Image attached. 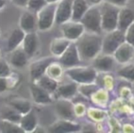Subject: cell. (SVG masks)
<instances>
[{"instance_id":"cell-1","label":"cell","mask_w":134,"mask_h":133,"mask_svg":"<svg viewBox=\"0 0 134 133\" xmlns=\"http://www.w3.org/2000/svg\"><path fill=\"white\" fill-rule=\"evenodd\" d=\"M102 42L100 34L85 31L75 43L82 60H93L102 51Z\"/></svg>"},{"instance_id":"cell-2","label":"cell","mask_w":134,"mask_h":133,"mask_svg":"<svg viewBox=\"0 0 134 133\" xmlns=\"http://www.w3.org/2000/svg\"><path fill=\"white\" fill-rule=\"evenodd\" d=\"M99 8L101 13L102 30L105 32H110L118 28V20L120 7L104 0L99 5Z\"/></svg>"},{"instance_id":"cell-3","label":"cell","mask_w":134,"mask_h":133,"mask_svg":"<svg viewBox=\"0 0 134 133\" xmlns=\"http://www.w3.org/2000/svg\"><path fill=\"white\" fill-rule=\"evenodd\" d=\"M65 74L78 84L95 83L98 78V71L93 67L77 66L70 67L66 69Z\"/></svg>"},{"instance_id":"cell-4","label":"cell","mask_w":134,"mask_h":133,"mask_svg":"<svg viewBox=\"0 0 134 133\" xmlns=\"http://www.w3.org/2000/svg\"><path fill=\"white\" fill-rule=\"evenodd\" d=\"M80 22L85 27L86 31L101 34L103 30L101 26V13L99 5L90 7L88 11L82 16Z\"/></svg>"},{"instance_id":"cell-5","label":"cell","mask_w":134,"mask_h":133,"mask_svg":"<svg viewBox=\"0 0 134 133\" xmlns=\"http://www.w3.org/2000/svg\"><path fill=\"white\" fill-rule=\"evenodd\" d=\"M126 41L125 32L120 29H115L110 32H107V35L103 38L102 51L103 53L113 55L116 49Z\"/></svg>"},{"instance_id":"cell-6","label":"cell","mask_w":134,"mask_h":133,"mask_svg":"<svg viewBox=\"0 0 134 133\" xmlns=\"http://www.w3.org/2000/svg\"><path fill=\"white\" fill-rule=\"evenodd\" d=\"M58 3H48L37 14L38 30L45 31L51 28L56 21V9Z\"/></svg>"},{"instance_id":"cell-7","label":"cell","mask_w":134,"mask_h":133,"mask_svg":"<svg viewBox=\"0 0 134 133\" xmlns=\"http://www.w3.org/2000/svg\"><path fill=\"white\" fill-rule=\"evenodd\" d=\"M58 60L65 68H70V67L80 66L82 59L79 53L76 43L71 42L69 48L58 57Z\"/></svg>"},{"instance_id":"cell-8","label":"cell","mask_w":134,"mask_h":133,"mask_svg":"<svg viewBox=\"0 0 134 133\" xmlns=\"http://www.w3.org/2000/svg\"><path fill=\"white\" fill-rule=\"evenodd\" d=\"M63 37L70 41H76L85 33L86 29L80 21L69 20L60 25Z\"/></svg>"},{"instance_id":"cell-9","label":"cell","mask_w":134,"mask_h":133,"mask_svg":"<svg viewBox=\"0 0 134 133\" xmlns=\"http://www.w3.org/2000/svg\"><path fill=\"white\" fill-rule=\"evenodd\" d=\"M58 60V57H44V59L36 60L30 65L29 71H30V78L33 82L37 81L39 78L46 74V71L48 67L52 62Z\"/></svg>"},{"instance_id":"cell-10","label":"cell","mask_w":134,"mask_h":133,"mask_svg":"<svg viewBox=\"0 0 134 133\" xmlns=\"http://www.w3.org/2000/svg\"><path fill=\"white\" fill-rule=\"evenodd\" d=\"M72 5L73 0H60L57 4L56 21L58 25L69 21L72 18Z\"/></svg>"},{"instance_id":"cell-11","label":"cell","mask_w":134,"mask_h":133,"mask_svg":"<svg viewBox=\"0 0 134 133\" xmlns=\"http://www.w3.org/2000/svg\"><path fill=\"white\" fill-rule=\"evenodd\" d=\"M19 27L26 33L36 32L38 29L37 14L30 10H26L22 13L19 18Z\"/></svg>"},{"instance_id":"cell-12","label":"cell","mask_w":134,"mask_h":133,"mask_svg":"<svg viewBox=\"0 0 134 133\" xmlns=\"http://www.w3.org/2000/svg\"><path fill=\"white\" fill-rule=\"evenodd\" d=\"M114 56L109 55V54L100 52L95 59L92 60V67L97 71L100 72H109L112 70L115 65Z\"/></svg>"},{"instance_id":"cell-13","label":"cell","mask_w":134,"mask_h":133,"mask_svg":"<svg viewBox=\"0 0 134 133\" xmlns=\"http://www.w3.org/2000/svg\"><path fill=\"white\" fill-rule=\"evenodd\" d=\"M55 109L60 119L75 120L76 115L74 111V104L66 99H59L55 105Z\"/></svg>"},{"instance_id":"cell-14","label":"cell","mask_w":134,"mask_h":133,"mask_svg":"<svg viewBox=\"0 0 134 133\" xmlns=\"http://www.w3.org/2000/svg\"><path fill=\"white\" fill-rule=\"evenodd\" d=\"M81 130V126L78 123H75L74 120L63 119L53 123L51 126L48 127V131L54 133H69L77 132Z\"/></svg>"},{"instance_id":"cell-15","label":"cell","mask_w":134,"mask_h":133,"mask_svg":"<svg viewBox=\"0 0 134 133\" xmlns=\"http://www.w3.org/2000/svg\"><path fill=\"white\" fill-rule=\"evenodd\" d=\"M77 92H79L78 83L71 80L69 82H64L62 84H59L54 94L56 95V98L58 100L59 99L70 100V99L74 98Z\"/></svg>"},{"instance_id":"cell-16","label":"cell","mask_w":134,"mask_h":133,"mask_svg":"<svg viewBox=\"0 0 134 133\" xmlns=\"http://www.w3.org/2000/svg\"><path fill=\"white\" fill-rule=\"evenodd\" d=\"M115 59L120 64H127L134 57V47L125 41L116 49L113 54Z\"/></svg>"},{"instance_id":"cell-17","label":"cell","mask_w":134,"mask_h":133,"mask_svg":"<svg viewBox=\"0 0 134 133\" xmlns=\"http://www.w3.org/2000/svg\"><path fill=\"white\" fill-rule=\"evenodd\" d=\"M30 92L32 95V99L37 104L46 105L50 104L53 101L51 94L36 82H33L30 86Z\"/></svg>"},{"instance_id":"cell-18","label":"cell","mask_w":134,"mask_h":133,"mask_svg":"<svg viewBox=\"0 0 134 133\" xmlns=\"http://www.w3.org/2000/svg\"><path fill=\"white\" fill-rule=\"evenodd\" d=\"M39 47V40L37 32L26 33L25 38L22 43V48L25 50L29 57H32L36 53Z\"/></svg>"},{"instance_id":"cell-19","label":"cell","mask_w":134,"mask_h":133,"mask_svg":"<svg viewBox=\"0 0 134 133\" xmlns=\"http://www.w3.org/2000/svg\"><path fill=\"white\" fill-rule=\"evenodd\" d=\"M134 22V9L127 7H120L118 20V29L125 32Z\"/></svg>"},{"instance_id":"cell-20","label":"cell","mask_w":134,"mask_h":133,"mask_svg":"<svg viewBox=\"0 0 134 133\" xmlns=\"http://www.w3.org/2000/svg\"><path fill=\"white\" fill-rule=\"evenodd\" d=\"M29 57L25 52L23 48H18L10 52L9 64L16 68H22L27 64Z\"/></svg>"},{"instance_id":"cell-21","label":"cell","mask_w":134,"mask_h":133,"mask_svg":"<svg viewBox=\"0 0 134 133\" xmlns=\"http://www.w3.org/2000/svg\"><path fill=\"white\" fill-rule=\"evenodd\" d=\"M26 32L20 27L15 28L10 34L7 40V51L11 52L16 48H19L25 38Z\"/></svg>"},{"instance_id":"cell-22","label":"cell","mask_w":134,"mask_h":133,"mask_svg":"<svg viewBox=\"0 0 134 133\" xmlns=\"http://www.w3.org/2000/svg\"><path fill=\"white\" fill-rule=\"evenodd\" d=\"M71 42L72 41L69 40L64 37L54 38L51 41V44H50V52H51L52 56L58 59L66 51V49L69 48Z\"/></svg>"},{"instance_id":"cell-23","label":"cell","mask_w":134,"mask_h":133,"mask_svg":"<svg viewBox=\"0 0 134 133\" xmlns=\"http://www.w3.org/2000/svg\"><path fill=\"white\" fill-rule=\"evenodd\" d=\"M21 128L25 130V132H33L37 127V118L35 111L31 109L27 114L22 116L21 120L19 122Z\"/></svg>"},{"instance_id":"cell-24","label":"cell","mask_w":134,"mask_h":133,"mask_svg":"<svg viewBox=\"0 0 134 133\" xmlns=\"http://www.w3.org/2000/svg\"><path fill=\"white\" fill-rule=\"evenodd\" d=\"M22 116L23 115L20 112H18L16 108H14L9 104L2 107L0 109V119H1L12 121V122L19 124Z\"/></svg>"},{"instance_id":"cell-25","label":"cell","mask_w":134,"mask_h":133,"mask_svg":"<svg viewBox=\"0 0 134 133\" xmlns=\"http://www.w3.org/2000/svg\"><path fill=\"white\" fill-rule=\"evenodd\" d=\"M90 99L92 101V103H94L97 107L105 108V107H107V104L109 100V90L105 88H99L97 91H95L91 95Z\"/></svg>"},{"instance_id":"cell-26","label":"cell","mask_w":134,"mask_h":133,"mask_svg":"<svg viewBox=\"0 0 134 133\" xmlns=\"http://www.w3.org/2000/svg\"><path fill=\"white\" fill-rule=\"evenodd\" d=\"M88 8H90V5L86 0H73L71 19L74 21H80Z\"/></svg>"},{"instance_id":"cell-27","label":"cell","mask_w":134,"mask_h":133,"mask_svg":"<svg viewBox=\"0 0 134 133\" xmlns=\"http://www.w3.org/2000/svg\"><path fill=\"white\" fill-rule=\"evenodd\" d=\"M37 84H38L40 87H42L43 89H45L47 91L50 93V94H54L56 92L57 89H58V81L51 78L50 77H48V75H43L41 78H39L37 81H35Z\"/></svg>"},{"instance_id":"cell-28","label":"cell","mask_w":134,"mask_h":133,"mask_svg":"<svg viewBox=\"0 0 134 133\" xmlns=\"http://www.w3.org/2000/svg\"><path fill=\"white\" fill-rule=\"evenodd\" d=\"M63 68L64 67L58 62V60H56L48 67L46 75H48V77H50V78L57 80V81H59V80H61L64 74Z\"/></svg>"},{"instance_id":"cell-29","label":"cell","mask_w":134,"mask_h":133,"mask_svg":"<svg viewBox=\"0 0 134 133\" xmlns=\"http://www.w3.org/2000/svg\"><path fill=\"white\" fill-rule=\"evenodd\" d=\"M8 104L14 108H16L22 115H25L32 109L31 103L27 100H24V99H13L9 101Z\"/></svg>"},{"instance_id":"cell-30","label":"cell","mask_w":134,"mask_h":133,"mask_svg":"<svg viewBox=\"0 0 134 133\" xmlns=\"http://www.w3.org/2000/svg\"><path fill=\"white\" fill-rule=\"evenodd\" d=\"M0 131L4 133H26L20 124L0 119Z\"/></svg>"},{"instance_id":"cell-31","label":"cell","mask_w":134,"mask_h":133,"mask_svg":"<svg viewBox=\"0 0 134 133\" xmlns=\"http://www.w3.org/2000/svg\"><path fill=\"white\" fill-rule=\"evenodd\" d=\"M87 115L88 119L96 122H102L107 117V113L104 110L100 109L99 108H93V107H90L87 109Z\"/></svg>"},{"instance_id":"cell-32","label":"cell","mask_w":134,"mask_h":133,"mask_svg":"<svg viewBox=\"0 0 134 133\" xmlns=\"http://www.w3.org/2000/svg\"><path fill=\"white\" fill-rule=\"evenodd\" d=\"M117 74L120 78H124L128 81L134 82V64H125L123 67L119 68Z\"/></svg>"},{"instance_id":"cell-33","label":"cell","mask_w":134,"mask_h":133,"mask_svg":"<svg viewBox=\"0 0 134 133\" xmlns=\"http://www.w3.org/2000/svg\"><path fill=\"white\" fill-rule=\"evenodd\" d=\"M99 88L98 87L97 84L95 83H90V84H80L79 85V92L82 96L86 98H90L91 95L95 91H97Z\"/></svg>"},{"instance_id":"cell-34","label":"cell","mask_w":134,"mask_h":133,"mask_svg":"<svg viewBox=\"0 0 134 133\" xmlns=\"http://www.w3.org/2000/svg\"><path fill=\"white\" fill-rule=\"evenodd\" d=\"M48 4L47 0H28L27 8L32 12L37 13Z\"/></svg>"},{"instance_id":"cell-35","label":"cell","mask_w":134,"mask_h":133,"mask_svg":"<svg viewBox=\"0 0 134 133\" xmlns=\"http://www.w3.org/2000/svg\"><path fill=\"white\" fill-rule=\"evenodd\" d=\"M114 78L111 75H104L102 77V82H101V87L105 88L108 90H111L114 88Z\"/></svg>"},{"instance_id":"cell-36","label":"cell","mask_w":134,"mask_h":133,"mask_svg":"<svg viewBox=\"0 0 134 133\" xmlns=\"http://www.w3.org/2000/svg\"><path fill=\"white\" fill-rule=\"evenodd\" d=\"M11 75V68L9 64L3 59H0V77L7 78Z\"/></svg>"},{"instance_id":"cell-37","label":"cell","mask_w":134,"mask_h":133,"mask_svg":"<svg viewBox=\"0 0 134 133\" xmlns=\"http://www.w3.org/2000/svg\"><path fill=\"white\" fill-rule=\"evenodd\" d=\"M74 111H75L76 117L80 118V117H83V116L87 113V108L84 103L80 101V102H77L74 104Z\"/></svg>"},{"instance_id":"cell-38","label":"cell","mask_w":134,"mask_h":133,"mask_svg":"<svg viewBox=\"0 0 134 133\" xmlns=\"http://www.w3.org/2000/svg\"><path fill=\"white\" fill-rule=\"evenodd\" d=\"M125 37L126 41L134 47V22L125 31Z\"/></svg>"},{"instance_id":"cell-39","label":"cell","mask_w":134,"mask_h":133,"mask_svg":"<svg viewBox=\"0 0 134 133\" xmlns=\"http://www.w3.org/2000/svg\"><path fill=\"white\" fill-rule=\"evenodd\" d=\"M9 87V78L0 77V93H3L8 89Z\"/></svg>"},{"instance_id":"cell-40","label":"cell","mask_w":134,"mask_h":133,"mask_svg":"<svg viewBox=\"0 0 134 133\" xmlns=\"http://www.w3.org/2000/svg\"><path fill=\"white\" fill-rule=\"evenodd\" d=\"M105 1L113 4V5H118V7H122L126 5L128 0H105Z\"/></svg>"},{"instance_id":"cell-41","label":"cell","mask_w":134,"mask_h":133,"mask_svg":"<svg viewBox=\"0 0 134 133\" xmlns=\"http://www.w3.org/2000/svg\"><path fill=\"white\" fill-rule=\"evenodd\" d=\"M12 2L18 7H27V2L28 0H12Z\"/></svg>"},{"instance_id":"cell-42","label":"cell","mask_w":134,"mask_h":133,"mask_svg":"<svg viewBox=\"0 0 134 133\" xmlns=\"http://www.w3.org/2000/svg\"><path fill=\"white\" fill-rule=\"evenodd\" d=\"M123 131L124 132H133L134 131V127L132 126V125L127 123V124H125L123 126Z\"/></svg>"},{"instance_id":"cell-43","label":"cell","mask_w":134,"mask_h":133,"mask_svg":"<svg viewBox=\"0 0 134 133\" xmlns=\"http://www.w3.org/2000/svg\"><path fill=\"white\" fill-rule=\"evenodd\" d=\"M86 1H87V3L88 4V5L91 7V5H100V4L103 2V0H86Z\"/></svg>"},{"instance_id":"cell-44","label":"cell","mask_w":134,"mask_h":133,"mask_svg":"<svg viewBox=\"0 0 134 133\" xmlns=\"http://www.w3.org/2000/svg\"><path fill=\"white\" fill-rule=\"evenodd\" d=\"M47 1H48V3H58L60 0H47Z\"/></svg>"},{"instance_id":"cell-45","label":"cell","mask_w":134,"mask_h":133,"mask_svg":"<svg viewBox=\"0 0 134 133\" xmlns=\"http://www.w3.org/2000/svg\"><path fill=\"white\" fill-rule=\"evenodd\" d=\"M131 90H132V94L134 96V82H132V86H131Z\"/></svg>"}]
</instances>
